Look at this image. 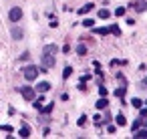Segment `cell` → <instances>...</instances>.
Masks as SVG:
<instances>
[{"label": "cell", "mask_w": 147, "mask_h": 139, "mask_svg": "<svg viewBox=\"0 0 147 139\" xmlns=\"http://www.w3.org/2000/svg\"><path fill=\"white\" fill-rule=\"evenodd\" d=\"M28 59H30V55H28V53H24V55L20 57V61H28Z\"/></svg>", "instance_id": "cell-30"}, {"label": "cell", "mask_w": 147, "mask_h": 139, "mask_svg": "<svg viewBox=\"0 0 147 139\" xmlns=\"http://www.w3.org/2000/svg\"><path fill=\"white\" fill-rule=\"evenodd\" d=\"M109 32H113L115 36H119V34H121V30H119V26H117V24H111V26H109Z\"/></svg>", "instance_id": "cell-16"}, {"label": "cell", "mask_w": 147, "mask_h": 139, "mask_svg": "<svg viewBox=\"0 0 147 139\" xmlns=\"http://www.w3.org/2000/svg\"><path fill=\"white\" fill-rule=\"evenodd\" d=\"M139 109H141V117H143V119H145V117H147V109H145V107H143V105H141V107H139Z\"/></svg>", "instance_id": "cell-29"}, {"label": "cell", "mask_w": 147, "mask_h": 139, "mask_svg": "<svg viewBox=\"0 0 147 139\" xmlns=\"http://www.w3.org/2000/svg\"><path fill=\"white\" fill-rule=\"evenodd\" d=\"M51 89V83H47V81H42V83H36V91L38 93H47Z\"/></svg>", "instance_id": "cell-6"}, {"label": "cell", "mask_w": 147, "mask_h": 139, "mask_svg": "<svg viewBox=\"0 0 147 139\" xmlns=\"http://www.w3.org/2000/svg\"><path fill=\"white\" fill-rule=\"evenodd\" d=\"M18 91H20V95H22V97H24L26 101H32V99H34V89H32V87L24 85V87H20Z\"/></svg>", "instance_id": "cell-3"}, {"label": "cell", "mask_w": 147, "mask_h": 139, "mask_svg": "<svg viewBox=\"0 0 147 139\" xmlns=\"http://www.w3.org/2000/svg\"><path fill=\"white\" fill-rule=\"evenodd\" d=\"M18 135H20V137H22V139H26V137H30V129H28V127H26V125H24V127H22V129H20V131H18Z\"/></svg>", "instance_id": "cell-14"}, {"label": "cell", "mask_w": 147, "mask_h": 139, "mask_svg": "<svg viewBox=\"0 0 147 139\" xmlns=\"http://www.w3.org/2000/svg\"><path fill=\"white\" fill-rule=\"evenodd\" d=\"M95 105H97V109L101 111V109H107V105H109V101H107L105 97H101V99H99V101H97Z\"/></svg>", "instance_id": "cell-8"}, {"label": "cell", "mask_w": 147, "mask_h": 139, "mask_svg": "<svg viewBox=\"0 0 147 139\" xmlns=\"http://www.w3.org/2000/svg\"><path fill=\"white\" fill-rule=\"evenodd\" d=\"M12 38H14V40H20V38H22V30L14 26V28H12Z\"/></svg>", "instance_id": "cell-13"}, {"label": "cell", "mask_w": 147, "mask_h": 139, "mask_svg": "<svg viewBox=\"0 0 147 139\" xmlns=\"http://www.w3.org/2000/svg\"><path fill=\"white\" fill-rule=\"evenodd\" d=\"M73 75V67H65V73H63V79H69Z\"/></svg>", "instance_id": "cell-18"}, {"label": "cell", "mask_w": 147, "mask_h": 139, "mask_svg": "<svg viewBox=\"0 0 147 139\" xmlns=\"http://www.w3.org/2000/svg\"><path fill=\"white\" fill-rule=\"evenodd\" d=\"M40 61H42V67H45V69H53L55 63H57V61H55V55H42Z\"/></svg>", "instance_id": "cell-4"}, {"label": "cell", "mask_w": 147, "mask_h": 139, "mask_svg": "<svg viewBox=\"0 0 147 139\" xmlns=\"http://www.w3.org/2000/svg\"><path fill=\"white\" fill-rule=\"evenodd\" d=\"M143 125H145V119H143V117H139V119L131 125V131H137V129H139V127H143Z\"/></svg>", "instance_id": "cell-10"}, {"label": "cell", "mask_w": 147, "mask_h": 139, "mask_svg": "<svg viewBox=\"0 0 147 139\" xmlns=\"http://www.w3.org/2000/svg\"><path fill=\"white\" fill-rule=\"evenodd\" d=\"M53 109H55V105L49 103V105H42V107H40V113H42V115H49V113H53Z\"/></svg>", "instance_id": "cell-9"}, {"label": "cell", "mask_w": 147, "mask_h": 139, "mask_svg": "<svg viewBox=\"0 0 147 139\" xmlns=\"http://www.w3.org/2000/svg\"><path fill=\"white\" fill-rule=\"evenodd\" d=\"M85 26H89V28H93V24H95V20H91V18H85V22H83Z\"/></svg>", "instance_id": "cell-24"}, {"label": "cell", "mask_w": 147, "mask_h": 139, "mask_svg": "<svg viewBox=\"0 0 147 139\" xmlns=\"http://www.w3.org/2000/svg\"><path fill=\"white\" fill-rule=\"evenodd\" d=\"M133 133H135L133 137H137V139H143V137H147V129H141V127H139L137 131H133Z\"/></svg>", "instance_id": "cell-11"}, {"label": "cell", "mask_w": 147, "mask_h": 139, "mask_svg": "<svg viewBox=\"0 0 147 139\" xmlns=\"http://www.w3.org/2000/svg\"><path fill=\"white\" fill-rule=\"evenodd\" d=\"M99 18H109V10L107 8H101L99 10Z\"/></svg>", "instance_id": "cell-20"}, {"label": "cell", "mask_w": 147, "mask_h": 139, "mask_svg": "<svg viewBox=\"0 0 147 139\" xmlns=\"http://www.w3.org/2000/svg\"><path fill=\"white\" fill-rule=\"evenodd\" d=\"M123 14H125V8H123V6H121V8H117V10H115V16H123Z\"/></svg>", "instance_id": "cell-25"}, {"label": "cell", "mask_w": 147, "mask_h": 139, "mask_svg": "<svg viewBox=\"0 0 147 139\" xmlns=\"http://www.w3.org/2000/svg\"><path fill=\"white\" fill-rule=\"evenodd\" d=\"M42 103H45V99L40 97V99H36V103H32V105H34V109H36V111H40V107H42Z\"/></svg>", "instance_id": "cell-21"}, {"label": "cell", "mask_w": 147, "mask_h": 139, "mask_svg": "<svg viewBox=\"0 0 147 139\" xmlns=\"http://www.w3.org/2000/svg\"><path fill=\"white\" fill-rule=\"evenodd\" d=\"M93 6H95V4H91V2H89V4H85L83 8H79V14H87V12H91V10H93Z\"/></svg>", "instance_id": "cell-12"}, {"label": "cell", "mask_w": 147, "mask_h": 139, "mask_svg": "<svg viewBox=\"0 0 147 139\" xmlns=\"http://www.w3.org/2000/svg\"><path fill=\"white\" fill-rule=\"evenodd\" d=\"M8 18H10L12 22H18V20L22 18V8H20V6H12L10 12H8Z\"/></svg>", "instance_id": "cell-2"}, {"label": "cell", "mask_w": 147, "mask_h": 139, "mask_svg": "<svg viewBox=\"0 0 147 139\" xmlns=\"http://www.w3.org/2000/svg\"><path fill=\"white\" fill-rule=\"evenodd\" d=\"M99 95H101V97H107V89L101 87V85H99Z\"/></svg>", "instance_id": "cell-26"}, {"label": "cell", "mask_w": 147, "mask_h": 139, "mask_svg": "<svg viewBox=\"0 0 147 139\" xmlns=\"http://www.w3.org/2000/svg\"><path fill=\"white\" fill-rule=\"evenodd\" d=\"M115 95H117L119 99H123V97H125V87H119V89H115Z\"/></svg>", "instance_id": "cell-19"}, {"label": "cell", "mask_w": 147, "mask_h": 139, "mask_svg": "<svg viewBox=\"0 0 147 139\" xmlns=\"http://www.w3.org/2000/svg\"><path fill=\"white\" fill-rule=\"evenodd\" d=\"M107 131H109V133H115V131H117V127H115V125H109V129H107Z\"/></svg>", "instance_id": "cell-31"}, {"label": "cell", "mask_w": 147, "mask_h": 139, "mask_svg": "<svg viewBox=\"0 0 147 139\" xmlns=\"http://www.w3.org/2000/svg\"><path fill=\"white\" fill-rule=\"evenodd\" d=\"M57 53V45H47L42 49V55H55Z\"/></svg>", "instance_id": "cell-7"}, {"label": "cell", "mask_w": 147, "mask_h": 139, "mask_svg": "<svg viewBox=\"0 0 147 139\" xmlns=\"http://www.w3.org/2000/svg\"><path fill=\"white\" fill-rule=\"evenodd\" d=\"M49 24H51L53 28H57V26H59V22H57V18H51V22H49Z\"/></svg>", "instance_id": "cell-28"}, {"label": "cell", "mask_w": 147, "mask_h": 139, "mask_svg": "<svg viewBox=\"0 0 147 139\" xmlns=\"http://www.w3.org/2000/svg\"><path fill=\"white\" fill-rule=\"evenodd\" d=\"M22 75H24V79H26V81H34V79H36V75H38V69H36L34 65H28V67H24V69H22Z\"/></svg>", "instance_id": "cell-1"}, {"label": "cell", "mask_w": 147, "mask_h": 139, "mask_svg": "<svg viewBox=\"0 0 147 139\" xmlns=\"http://www.w3.org/2000/svg\"><path fill=\"white\" fill-rule=\"evenodd\" d=\"M93 32L99 34V36H107L109 34V28H93Z\"/></svg>", "instance_id": "cell-15"}, {"label": "cell", "mask_w": 147, "mask_h": 139, "mask_svg": "<svg viewBox=\"0 0 147 139\" xmlns=\"http://www.w3.org/2000/svg\"><path fill=\"white\" fill-rule=\"evenodd\" d=\"M85 121H87V117H85V115H83V117H81V119H79V121H77V125H79V127H83V125H85Z\"/></svg>", "instance_id": "cell-27"}, {"label": "cell", "mask_w": 147, "mask_h": 139, "mask_svg": "<svg viewBox=\"0 0 147 139\" xmlns=\"http://www.w3.org/2000/svg\"><path fill=\"white\" fill-rule=\"evenodd\" d=\"M131 8H135L137 12H145V0H139V2H131Z\"/></svg>", "instance_id": "cell-5"}, {"label": "cell", "mask_w": 147, "mask_h": 139, "mask_svg": "<svg viewBox=\"0 0 147 139\" xmlns=\"http://www.w3.org/2000/svg\"><path fill=\"white\" fill-rule=\"evenodd\" d=\"M125 123H127V121H125V117H123V115H117V125H121V127H123Z\"/></svg>", "instance_id": "cell-23"}, {"label": "cell", "mask_w": 147, "mask_h": 139, "mask_svg": "<svg viewBox=\"0 0 147 139\" xmlns=\"http://www.w3.org/2000/svg\"><path fill=\"white\" fill-rule=\"evenodd\" d=\"M131 103H133V107H135V109H139V107L143 105V101H141V99H133Z\"/></svg>", "instance_id": "cell-22"}, {"label": "cell", "mask_w": 147, "mask_h": 139, "mask_svg": "<svg viewBox=\"0 0 147 139\" xmlns=\"http://www.w3.org/2000/svg\"><path fill=\"white\" fill-rule=\"evenodd\" d=\"M77 55L85 57V55H87V47H85V45H79V47H77Z\"/></svg>", "instance_id": "cell-17"}]
</instances>
